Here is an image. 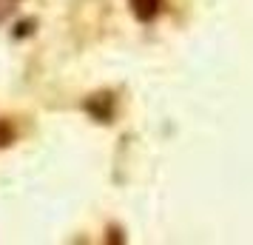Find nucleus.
I'll use <instances>...</instances> for the list:
<instances>
[{
	"label": "nucleus",
	"mask_w": 253,
	"mask_h": 245,
	"mask_svg": "<svg viewBox=\"0 0 253 245\" xmlns=\"http://www.w3.org/2000/svg\"><path fill=\"white\" fill-rule=\"evenodd\" d=\"M134 12H137L139 20H151L160 12V0H134Z\"/></svg>",
	"instance_id": "nucleus-1"
}]
</instances>
